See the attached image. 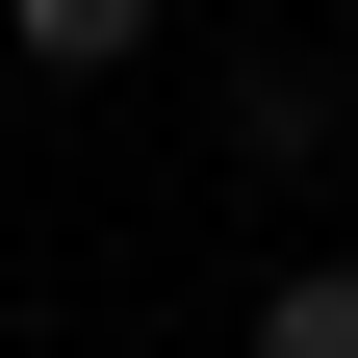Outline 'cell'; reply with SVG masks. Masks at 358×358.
Wrapping results in <instances>:
<instances>
[{
  "label": "cell",
  "mask_w": 358,
  "mask_h": 358,
  "mask_svg": "<svg viewBox=\"0 0 358 358\" xmlns=\"http://www.w3.org/2000/svg\"><path fill=\"white\" fill-rule=\"evenodd\" d=\"M0 52H26V77H128V52H154V0H0Z\"/></svg>",
  "instance_id": "7a4b0ae2"
},
{
  "label": "cell",
  "mask_w": 358,
  "mask_h": 358,
  "mask_svg": "<svg viewBox=\"0 0 358 358\" xmlns=\"http://www.w3.org/2000/svg\"><path fill=\"white\" fill-rule=\"evenodd\" d=\"M333 128H358V103H333L307 52H256V77H231V154H256V179H333Z\"/></svg>",
  "instance_id": "6da1fadb"
},
{
  "label": "cell",
  "mask_w": 358,
  "mask_h": 358,
  "mask_svg": "<svg viewBox=\"0 0 358 358\" xmlns=\"http://www.w3.org/2000/svg\"><path fill=\"white\" fill-rule=\"evenodd\" d=\"M256 358H358V256H282L256 282Z\"/></svg>",
  "instance_id": "3957f363"
}]
</instances>
